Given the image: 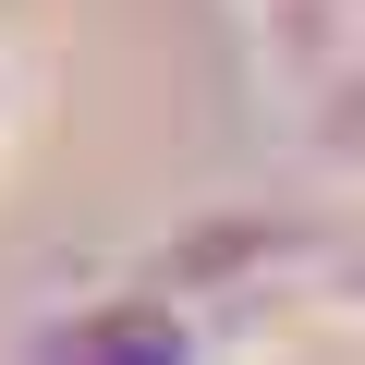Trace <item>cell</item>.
<instances>
[{
  "label": "cell",
  "mask_w": 365,
  "mask_h": 365,
  "mask_svg": "<svg viewBox=\"0 0 365 365\" xmlns=\"http://www.w3.org/2000/svg\"><path fill=\"white\" fill-rule=\"evenodd\" d=\"M25 365H207V341H195V317L182 304H73V317H49L37 341H25Z\"/></svg>",
  "instance_id": "cell-1"
},
{
  "label": "cell",
  "mask_w": 365,
  "mask_h": 365,
  "mask_svg": "<svg viewBox=\"0 0 365 365\" xmlns=\"http://www.w3.org/2000/svg\"><path fill=\"white\" fill-rule=\"evenodd\" d=\"M13 122H25V73H13V49H0V146H13Z\"/></svg>",
  "instance_id": "cell-2"
}]
</instances>
